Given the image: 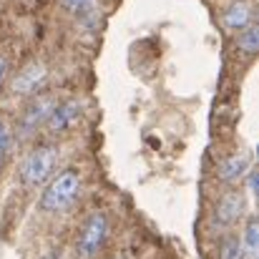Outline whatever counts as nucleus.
<instances>
[{
	"instance_id": "nucleus-1",
	"label": "nucleus",
	"mask_w": 259,
	"mask_h": 259,
	"mask_svg": "<svg viewBox=\"0 0 259 259\" xmlns=\"http://www.w3.org/2000/svg\"><path fill=\"white\" fill-rule=\"evenodd\" d=\"M78 191H81V174L76 169H66L46 186L38 206L43 211H63L76 201Z\"/></svg>"
},
{
	"instance_id": "nucleus-2",
	"label": "nucleus",
	"mask_w": 259,
	"mask_h": 259,
	"mask_svg": "<svg viewBox=\"0 0 259 259\" xmlns=\"http://www.w3.org/2000/svg\"><path fill=\"white\" fill-rule=\"evenodd\" d=\"M56 161H58V149L53 144H43V146L33 149L20 164V181L25 186L46 184L48 176L56 169Z\"/></svg>"
},
{
	"instance_id": "nucleus-3",
	"label": "nucleus",
	"mask_w": 259,
	"mask_h": 259,
	"mask_svg": "<svg viewBox=\"0 0 259 259\" xmlns=\"http://www.w3.org/2000/svg\"><path fill=\"white\" fill-rule=\"evenodd\" d=\"M108 237V219L103 211H96L88 217V222L83 224V232L78 237V254L83 259H91L106 242Z\"/></svg>"
},
{
	"instance_id": "nucleus-4",
	"label": "nucleus",
	"mask_w": 259,
	"mask_h": 259,
	"mask_svg": "<svg viewBox=\"0 0 259 259\" xmlns=\"http://www.w3.org/2000/svg\"><path fill=\"white\" fill-rule=\"evenodd\" d=\"M53 106H56V98H53L51 93L35 96V98L25 106V111H23V116H20V136L28 139L30 134H35V131L48 121Z\"/></svg>"
},
{
	"instance_id": "nucleus-5",
	"label": "nucleus",
	"mask_w": 259,
	"mask_h": 259,
	"mask_svg": "<svg viewBox=\"0 0 259 259\" xmlns=\"http://www.w3.org/2000/svg\"><path fill=\"white\" fill-rule=\"evenodd\" d=\"M244 214V196L239 191H227L219 201H217V209H214V227H232L239 222V217Z\"/></svg>"
},
{
	"instance_id": "nucleus-6",
	"label": "nucleus",
	"mask_w": 259,
	"mask_h": 259,
	"mask_svg": "<svg viewBox=\"0 0 259 259\" xmlns=\"http://www.w3.org/2000/svg\"><path fill=\"white\" fill-rule=\"evenodd\" d=\"M81 111H83V108H81L78 101H63V103H56L53 111H51V116H48V121H46L48 131H51V134H63V131H68L71 126L78 123Z\"/></svg>"
},
{
	"instance_id": "nucleus-7",
	"label": "nucleus",
	"mask_w": 259,
	"mask_h": 259,
	"mask_svg": "<svg viewBox=\"0 0 259 259\" xmlns=\"http://www.w3.org/2000/svg\"><path fill=\"white\" fill-rule=\"evenodd\" d=\"M46 81V66L43 63H38V61H33V63H28L25 68H20L18 71V76L13 78V93H18V96H30V93H35L38 86Z\"/></svg>"
},
{
	"instance_id": "nucleus-8",
	"label": "nucleus",
	"mask_w": 259,
	"mask_h": 259,
	"mask_svg": "<svg viewBox=\"0 0 259 259\" xmlns=\"http://www.w3.org/2000/svg\"><path fill=\"white\" fill-rule=\"evenodd\" d=\"M224 25L232 28V30H244L247 25H252V8L247 3H232L224 15H222Z\"/></svg>"
},
{
	"instance_id": "nucleus-9",
	"label": "nucleus",
	"mask_w": 259,
	"mask_h": 259,
	"mask_svg": "<svg viewBox=\"0 0 259 259\" xmlns=\"http://www.w3.org/2000/svg\"><path fill=\"white\" fill-rule=\"evenodd\" d=\"M247 171H249V156L247 154H234L219 166V179L227 181V184H234Z\"/></svg>"
},
{
	"instance_id": "nucleus-10",
	"label": "nucleus",
	"mask_w": 259,
	"mask_h": 259,
	"mask_svg": "<svg viewBox=\"0 0 259 259\" xmlns=\"http://www.w3.org/2000/svg\"><path fill=\"white\" fill-rule=\"evenodd\" d=\"M239 242H242L244 257L257 259V254H259V222H257V217H249V219H247V224H244V237H242Z\"/></svg>"
},
{
	"instance_id": "nucleus-11",
	"label": "nucleus",
	"mask_w": 259,
	"mask_h": 259,
	"mask_svg": "<svg viewBox=\"0 0 259 259\" xmlns=\"http://www.w3.org/2000/svg\"><path fill=\"white\" fill-rule=\"evenodd\" d=\"M239 51L242 53H247V56H254L259 51V28L252 23V25H247L244 30H242V35H239Z\"/></svg>"
},
{
	"instance_id": "nucleus-12",
	"label": "nucleus",
	"mask_w": 259,
	"mask_h": 259,
	"mask_svg": "<svg viewBox=\"0 0 259 259\" xmlns=\"http://www.w3.org/2000/svg\"><path fill=\"white\" fill-rule=\"evenodd\" d=\"M219 259H247L244 249H242V242L237 237H224L222 244H219Z\"/></svg>"
},
{
	"instance_id": "nucleus-13",
	"label": "nucleus",
	"mask_w": 259,
	"mask_h": 259,
	"mask_svg": "<svg viewBox=\"0 0 259 259\" xmlns=\"http://www.w3.org/2000/svg\"><path fill=\"white\" fill-rule=\"evenodd\" d=\"M10 128H8V123H5V118L0 116V169H3V164L8 161V154H10Z\"/></svg>"
},
{
	"instance_id": "nucleus-14",
	"label": "nucleus",
	"mask_w": 259,
	"mask_h": 259,
	"mask_svg": "<svg viewBox=\"0 0 259 259\" xmlns=\"http://www.w3.org/2000/svg\"><path fill=\"white\" fill-rule=\"evenodd\" d=\"M96 0H61V5L68 10V13H76V15H83L86 10L93 8Z\"/></svg>"
},
{
	"instance_id": "nucleus-15",
	"label": "nucleus",
	"mask_w": 259,
	"mask_h": 259,
	"mask_svg": "<svg viewBox=\"0 0 259 259\" xmlns=\"http://www.w3.org/2000/svg\"><path fill=\"white\" fill-rule=\"evenodd\" d=\"M247 186H249V194H257V171H249Z\"/></svg>"
},
{
	"instance_id": "nucleus-16",
	"label": "nucleus",
	"mask_w": 259,
	"mask_h": 259,
	"mask_svg": "<svg viewBox=\"0 0 259 259\" xmlns=\"http://www.w3.org/2000/svg\"><path fill=\"white\" fill-rule=\"evenodd\" d=\"M5 68H8V63H5V58H0V86H3V78H5Z\"/></svg>"
}]
</instances>
